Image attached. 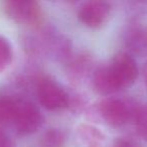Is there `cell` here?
Listing matches in <instances>:
<instances>
[{"instance_id":"cell-2","label":"cell","mask_w":147,"mask_h":147,"mask_svg":"<svg viewBox=\"0 0 147 147\" xmlns=\"http://www.w3.org/2000/svg\"><path fill=\"white\" fill-rule=\"evenodd\" d=\"M42 123V115L33 103L26 99L15 98L14 114L11 124L19 134H32L40 128Z\"/></svg>"},{"instance_id":"cell-1","label":"cell","mask_w":147,"mask_h":147,"mask_svg":"<svg viewBox=\"0 0 147 147\" xmlns=\"http://www.w3.org/2000/svg\"><path fill=\"white\" fill-rule=\"evenodd\" d=\"M105 71L114 93L130 87L138 77L136 61L128 53H117Z\"/></svg>"},{"instance_id":"cell-7","label":"cell","mask_w":147,"mask_h":147,"mask_svg":"<svg viewBox=\"0 0 147 147\" xmlns=\"http://www.w3.org/2000/svg\"><path fill=\"white\" fill-rule=\"evenodd\" d=\"M125 43L135 55H147V27L133 25L125 34Z\"/></svg>"},{"instance_id":"cell-3","label":"cell","mask_w":147,"mask_h":147,"mask_svg":"<svg viewBox=\"0 0 147 147\" xmlns=\"http://www.w3.org/2000/svg\"><path fill=\"white\" fill-rule=\"evenodd\" d=\"M137 107L119 98H107L99 105L102 118L111 126L120 127L128 123L134 117Z\"/></svg>"},{"instance_id":"cell-9","label":"cell","mask_w":147,"mask_h":147,"mask_svg":"<svg viewBox=\"0 0 147 147\" xmlns=\"http://www.w3.org/2000/svg\"><path fill=\"white\" fill-rule=\"evenodd\" d=\"M133 120L135 123L137 133L147 142V105L137 106Z\"/></svg>"},{"instance_id":"cell-14","label":"cell","mask_w":147,"mask_h":147,"mask_svg":"<svg viewBox=\"0 0 147 147\" xmlns=\"http://www.w3.org/2000/svg\"><path fill=\"white\" fill-rule=\"evenodd\" d=\"M0 147H15L11 137L2 129H0Z\"/></svg>"},{"instance_id":"cell-15","label":"cell","mask_w":147,"mask_h":147,"mask_svg":"<svg viewBox=\"0 0 147 147\" xmlns=\"http://www.w3.org/2000/svg\"><path fill=\"white\" fill-rule=\"evenodd\" d=\"M142 77H143V80H144L145 84L147 86V61L144 63L142 67Z\"/></svg>"},{"instance_id":"cell-5","label":"cell","mask_w":147,"mask_h":147,"mask_svg":"<svg viewBox=\"0 0 147 147\" xmlns=\"http://www.w3.org/2000/svg\"><path fill=\"white\" fill-rule=\"evenodd\" d=\"M8 17L20 24L36 25L41 20V9L35 1L13 0L4 3Z\"/></svg>"},{"instance_id":"cell-6","label":"cell","mask_w":147,"mask_h":147,"mask_svg":"<svg viewBox=\"0 0 147 147\" xmlns=\"http://www.w3.org/2000/svg\"><path fill=\"white\" fill-rule=\"evenodd\" d=\"M111 6L105 1H88L83 3L78 10V17L86 26L98 28L108 19Z\"/></svg>"},{"instance_id":"cell-4","label":"cell","mask_w":147,"mask_h":147,"mask_svg":"<svg viewBox=\"0 0 147 147\" xmlns=\"http://www.w3.org/2000/svg\"><path fill=\"white\" fill-rule=\"evenodd\" d=\"M36 96L41 106L49 111L61 110L69 104V95L65 91L57 82L47 78L37 83Z\"/></svg>"},{"instance_id":"cell-11","label":"cell","mask_w":147,"mask_h":147,"mask_svg":"<svg viewBox=\"0 0 147 147\" xmlns=\"http://www.w3.org/2000/svg\"><path fill=\"white\" fill-rule=\"evenodd\" d=\"M43 144L47 147H59L61 146V144L65 141V136H63V132L59 130H49L43 135Z\"/></svg>"},{"instance_id":"cell-10","label":"cell","mask_w":147,"mask_h":147,"mask_svg":"<svg viewBox=\"0 0 147 147\" xmlns=\"http://www.w3.org/2000/svg\"><path fill=\"white\" fill-rule=\"evenodd\" d=\"M13 59L12 47L5 37L0 35V73L10 65Z\"/></svg>"},{"instance_id":"cell-8","label":"cell","mask_w":147,"mask_h":147,"mask_svg":"<svg viewBox=\"0 0 147 147\" xmlns=\"http://www.w3.org/2000/svg\"><path fill=\"white\" fill-rule=\"evenodd\" d=\"M15 98L0 97V125L11 124L14 114Z\"/></svg>"},{"instance_id":"cell-12","label":"cell","mask_w":147,"mask_h":147,"mask_svg":"<svg viewBox=\"0 0 147 147\" xmlns=\"http://www.w3.org/2000/svg\"><path fill=\"white\" fill-rule=\"evenodd\" d=\"M129 11L131 15L140 16L147 13V2H131L129 3Z\"/></svg>"},{"instance_id":"cell-13","label":"cell","mask_w":147,"mask_h":147,"mask_svg":"<svg viewBox=\"0 0 147 147\" xmlns=\"http://www.w3.org/2000/svg\"><path fill=\"white\" fill-rule=\"evenodd\" d=\"M113 147H140L139 144L133 139L128 137H119L114 141Z\"/></svg>"}]
</instances>
